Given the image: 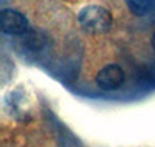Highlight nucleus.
<instances>
[{
  "instance_id": "nucleus-4",
  "label": "nucleus",
  "mask_w": 155,
  "mask_h": 147,
  "mask_svg": "<svg viewBox=\"0 0 155 147\" xmlns=\"http://www.w3.org/2000/svg\"><path fill=\"white\" fill-rule=\"evenodd\" d=\"M23 44L31 50H41L47 44V36L41 30H28L23 34Z\"/></svg>"
},
{
  "instance_id": "nucleus-5",
  "label": "nucleus",
  "mask_w": 155,
  "mask_h": 147,
  "mask_svg": "<svg viewBox=\"0 0 155 147\" xmlns=\"http://www.w3.org/2000/svg\"><path fill=\"white\" fill-rule=\"evenodd\" d=\"M126 5L135 16H146L152 8V0H126Z\"/></svg>"
},
{
  "instance_id": "nucleus-2",
  "label": "nucleus",
  "mask_w": 155,
  "mask_h": 147,
  "mask_svg": "<svg viewBox=\"0 0 155 147\" xmlns=\"http://www.w3.org/2000/svg\"><path fill=\"white\" fill-rule=\"evenodd\" d=\"M0 25H2L3 33L9 36H23L30 30L28 20L20 11L16 9H3L0 14Z\"/></svg>"
},
{
  "instance_id": "nucleus-6",
  "label": "nucleus",
  "mask_w": 155,
  "mask_h": 147,
  "mask_svg": "<svg viewBox=\"0 0 155 147\" xmlns=\"http://www.w3.org/2000/svg\"><path fill=\"white\" fill-rule=\"evenodd\" d=\"M152 47H153V50H155V33L152 34Z\"/></svg>"
},
{
  "instance_id": "nucleus-3",
  "label": "nucleus",
  "mask_w": 155,
  "mask_h": 147,
  "mask_svg": "<svg viewBox=\"0 0 155 147\" xmlns=\"http://www.w3.org/2000/svg\"><path fill=\"white\" fill-rule=\"evenodd\" d=\"M124 82V71L118 65H106L96 76V84L102 90H116Z\"/></svg>"
},
{
  "instance_id": "nucleus-1",
  "label": "nucleus",
  "mask_w": 155,
  "mask_h": 147,
  "mask_svg": "<svg viewBox=\"0 0 155 147\" xmlns=\"http://www.w3.org/2000/svg\"><path fill=\"white\" fill-rule=\"evenodd\" d=\"M78 19H79L82 30L90 34H104L110 31L113 23L112 14L104 6L99 5H88L82 8Z\"/></svg>"
}]
</instances>
